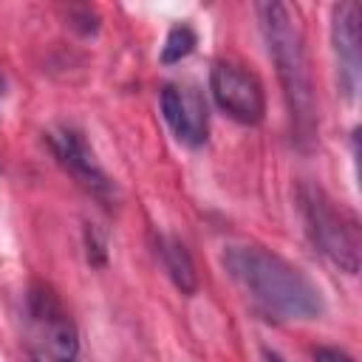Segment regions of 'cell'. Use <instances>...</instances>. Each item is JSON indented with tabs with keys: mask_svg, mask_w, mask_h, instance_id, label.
Here are the masks:
<instances>
[{
	"mask_svg": "<svg viewBox=\"0 0 362 362\" xmlns=\"http://www.w3.org/2000/svg\"><path fill=\"white\" fill-rule=\"evenodd\" d=\"M23 348L31 362H76L79 331L45 283H34L25 294Z\"/></svg>",
	"mask_w": 362,
	"mask_h": 362,
	"instance_id": "3",
	"label": "cell"
},
{
	"mask_svg": "<svg viewBox=\"0 0 362 362\" xmlns=\"http://www.w3.org/2000/svg\"><path fill=\"white\" fill-rule=\"evenodd\" d=\"M362 8L356 0H342L334 6L331 14V42H334V57H337V79L339 90L345 93L348 102L356 99L359 90V65H362Z\"/></svg>",
	"mask_w": 362,
	"mask_h": 362,
	"instance_id": "7",
	"label": "cell"
},
{
	"mask_svg": "<svg viewBox=\"0 0 362 362\" xmlns=\"http://www.w3.org/2000/svg\"><path fill=\"white\" fill-rule=\"evenodd\" d=\"M209 90H212V99L218 102V107L240 122V124H260L263 116H266V93H263V85L260 79L238 65V62H215L212 71H209Z\"/></svg>",
	"mask_w": 362,
	"mask_h": 362,
	"instance_id": "5",
	"label": "cell"
},
{
	"mask_svg": "<svg viewBox=\"0 0 362 362\" xmlns=\"http://www.w3.org/2000/svg\"><path fill=\"white\" fill-rule=\"evenodd\" d=\"M266 359H269V362H286V359H280V356H277V354H272V351H266Z\"/></svg>",
	"mask_w": 362,
	"mask_h": 362,
	"instance_id": "13",
	"label": "cell"
},
{
	"mask_svg": "<svg viewBox=\"0 0 362 362\" xmlns=\"http://www.w3.org/2000/svg\"><path fill=\"white\" fill-rule=\"evenodd\" d=\"M223 266L249 303L269 320H320L325 311L320 286L263 246H226Z\"/></svg>",
	"mask_w": 362,
	"mask_h": 362,
	"instance_id": "1",
	"label": "cell"
},
{
	"mask_svg": "<svg viewBox=\"0 0 362 362\" xmlns=\"http://www.w3.org/2000/svg\"><path fill=\"white\" fill-rule=\"evenodd\" d=\"M3 96H6V79H3V71H0V105H3Z\"/></svg>",
	"mask_w": 362,
	"mask_h": 362,
	"instance_id": "12",
	"label": "cell"
},
{
	"mask_svg": "<svg viewBox=\"0 0 362 362\" xmlns=\"http://www.w3.org/2000/svg\"><path fill=\"white\" fill-rule=\"evenodd\" d=\"M314 359H317V362H354L345 351H339V348H328V345L317 348V351H314Z\"/></svg>",
	"mask_w": 362,
	"mask_h": 362,
	"instance_id": "11",
	"label": "cell"
},
{
	"mask_svg": "<svg viewBox=\"0 0 362 362\" xmlns=\"http://www.w3.org/2000/svg\"><path fill=\"white\" fill-rule=\"evenodd\" d=\"M48 144H51V153L54 158L74 175V181L79 187H85L93 198L110 204L116 189H113V181L107 178V173L102 170V164L96 161L93 150L88 147L85 136L74 127H54L48 130Z\"/></svg>",
	"mask_w": 362,
	"mask_h": 362,
	"instance_id": "6",
	"label": "cell"
},
{
	"mask_svg": "<svg viewBox=\"0 0 362 362\" xmlns=\"http://www.w3.org/2000/svg\"><path fill=\"white\" fill-rule=\"evenodd\" d=\"M161 116L184 147H201L209 136V110L189 82H170L161 90Z\"/></svg>",
	"mask_w": 362,
	"mask_h": 362,
	"instance_id": "8",
	"label": "cell"
},
{
	"mask_svg": "<svg viewBox=\"0 0 362 362\" xmlns=\"http://www.w3.org/2000/svg\"><path fill=\"white\" fill-rule=\"evenodd\" d=\"M257 14H260V28L269 45V57L283 85L291 133L297 144L308 147L317 136V102H314V82H311L303 31L286 3H260Z\"/></svg>",
	"mask_w": 362,
	"mask_h": 362,
	"instance_id": "2",
	"label": "cell"
},
{
	"mask_svg": "<svg viewBox=\"0 0 362 362\" xmlns=\"http://www.w3.org/2000/svg\"><path fill=\"white\" fill-rule=\"evenodd\" d=\"M198 45V37L189 25H173L167 40H164V48H161V65H175L181 59H187Z\"/></svg>",
	"mask_w": 362,
	"mask_h": 362,
	"instance_id": "10",
	"label": "cell"
},
{
	"mask_svg": "<svg viewBox=\"0 0 362 362\" xmlns=\"http://www.w3.org/2000/svg\"><path fill=\"white\" fill-rule=\"evenodd\" d=\"M158 255H161V263H164V269L170 272L173 283H175L184 294H192L195 286H198V274H195L192 257H189V252L184 249V243L175 240V238H158Z\"/></svg>",
	"mask_w": 362,
	"mask_h": 362,
	"instance_id": "9",
	"label": "cell"
},
{
	"mask_svg": "<svg viewBox=\"0 0 362 362\" xmlns=\"http://www.w3.org/2000/svg\"><path fill=\"white\" fill-rule=\"evenodd\" d=\"M303 218L311 243L345 274L359 272V223L351 212L337 206L320 187H303Z\"/></svg>",
	"mask_w": 362,
	"mask_h": 362,
	"instance_id": "4",
	"label": "cell"
}]
</instances>
